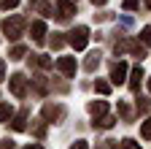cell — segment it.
<instances>
[{"instance_id": "9c48e42d", "label": "cell", "mask_w": 151, "mask_h": 149, "mask_svg": "<svg viewBox=\"0 0 151 149\" xmlns=\"http://www.w3.org/2000/svg\"><path fill=\"white\" fill-rule=\"evenodd\" d=\"M89 111H92L94 117H103L105 111H108V103L105 100H94V103H89Z\"/></svg>"}, {"instance_id": "4fadbf2b", "label": "cell", "mask_w": 151, "mask_h": 149, "mask_svg": "<svg viewBox=\"0 0 151 149\" xmlns=\"http://www.w3.org/2000/svg\"><path fill=\"white\" fill-rule=\"evenodd\" d=\"M24 119H27L24 111H22V114H16V119H14V130H24Z\"/></svg>"}, {"instance_id": "484cf974", "label": "cell", "mask_w": 151, "mask_h": 149, "mask_svg": "<svg viewBox=\"0 0 151 149\" xmlns=\"http://www.w3.org/2000/svg\"><path fill=\"white\" fill-rule=\"evenodd\" d=\"M3 76H6V63L0 60V79H3Z\"/></svg>"}, {"instance_id": "5bb4252c", "label": "cell", "mask_w": 151, "mask_h": 149, "mask_svg": "<svg viewBox=\"0 0 151 149\" xmlns=\"http://www.w3.org/2000/svg\"><path fill=\"white\" fill-rule=\"evenodd\" d=\"M94 89H97L100 95H108V92H111V84L108 81H94Z\"/></svg>"}, {"instance_id": "7402d4cb", "label": "cell", "mask_w": 151, "mask_h": 149, "mask_svg": "<svg viewBox=\"0 0 151 149\" xmlns=\"http://www.w3.org/2000/svg\"><path fill=\"white\" fill-rule=\"evenodd\" d=\"M62 44H65V38H62L60 33H54V38H51V46H54V49H60Z\"/></svg>"}, {"instance_id": "44dd1931", "label": "cell", "mask_w": 151, "mask_h": 149, "mask_svg": "<svg viewBox=\"0 0 151 149\" xmlns=\"http://www.w3.org/2000/svg\"><path fill=\"white\" fill-rule=\"evenodd\" d=\"M140 38H143V44H146V46L151 49V27H146V30L140 33Z\"/></svg>"}, {"instance_id": "d4e9b609", "label": "cell", "mask_w": 151, "mask_h": 149, "mask_svg": "<svg viewBox=\"0 0 151 149\" xmlns=\"http://www.w3.org/2000/svg\"><path fill=\"white\" fill-rule=\"evenodd\" d=\"M70 149H89V146H86V141H76V144H73Z\"/></svg>"}, {"instance_id": "9a60e30c", "label": "cell", "mask_w": 151, "mask_h": 149, "mask_svg": "<svg viewBox=\"0 0 151 149\" xmlns=\"http://www.w3.org/2000/svg\"><path fill=\"white\" fill-rule=\"evenodd\" d=\"M24 52H27L24 46H14V49H11V60H22V57H24Z\"/></svg>"}, {"instance_id": "83f0119b", "label": "cell", "mask_w": 151, "mask_h": 149, "mask_svg": "<svg viewBox=\"0 0 151 149\" xmlns=\"http://www.w3.org/2000/svg\"><path fill=\"white\" fill-rule=\"evenodd\" d=\"M27 149H43V146H38V144H30V146H27Z\"/></svg>"}, {"instance_id": "cb8c5ba5", "label": "cell", "mask_w": 151, "mask_h": 149, "mask_svg": "<svg viewBox=\"0 0 151 149\" xmlns=\"http://www.w3.org/2000/svg\"><path fill=\"white\" fill-rule=\"evenodd\" d=\"M124 8L127 11H135L138 8V0H124Z\"/></svg>"}, {"instance_id": "ba28073f", "label": "cell", "mask_w": 151, "mask_h": 149, "mask_svg": "<svg viewBox=\"0 0 151 149\" xmlns=\"http://www.w3.org/2000/svg\"><path fill=\"white\" fill-rule=\"evenodd\" d=\"M43 117H46V119H62V117H65V108H62V106H46V108H43Z\"/></svg>"}, {"instance_id": "e0dca14e", "label": "cell", "mask_w": 151, "mask_h": 149, "mask_svg": "<svg viewBox=\"0 0 151 149\" xmlns=\"http://www.w3.org/2000/svg\"><path fill=\"white\" fill-rule=\"evenodd\" d=\"M16 6H19V0H0V8H3V11H11Z\"/></svg>"}, {"instance_id": "52a82bcc", "label": "cell", "mask_w": 151, "mask_h": 149, "mask_svg": "<svg viewBox=\"0 0 151 149\" xmlns=\"http://www.w3.org/2000/svg\"><path fill=\"white\" fill-rule=\"evenodd\" d=\"M57 11H60L62 19H68L70 14H76V6L70 3V0H57Z\"/></svg>"}, {"instance_id": "2e32d148", "label": "cell", "mask_w": 151, "mask_h": 149, "mask_svg": "<svg viewBox=\"0 0 151 149\" xmlns=\"http://www.w3.org/2000/svg\"><path fill=\"white\" fill-rule=\"evenodd\" d=\"M8 117H11V106H8V103H3V106H0V122H6Z\"/></svg>"}, {"instance_id": "6da1fadb", "label": "cell", "mask_w": 151, "mask_h": 149, "mask_svg": "<svg viewBox=\"0 0 151 149\" xmlns=\"http://www.w3.org/2000/svg\"><path fill=\"white\" fill-rule=\"evenodd\" d=\"M22 27H24V19H22V16H11V19L3 22V33L8 35L11 41H16L19 35H22Z\"/></svg>"}, {"instance_id": "5b68a950", "label": "cell", "mask_w": 151, "mask_h": 149, "mask_svg": "<svg viewBox=\"0 0 151 149\" xmlns=\"http://www.w3.org/2000/svg\"><path fill=\"white\" fill-rule=\"evenodd\" d=\"M57 71L62 76H76V57H60L57 60Z\"/></svg>"}, {"instance_id": "603a6c76", "label": "cell", "mask_w": 151, "mask_h": 149, "mask_svg": "<svg viewBox=\"0 0 151 149\" xmlns=\"http://www.w3.org/2000/svg\"><path fill=\"white\" fill-rule=\"evenodd\" d=\"M38 65H41V68H51V60L49 57H43V54H38V60H35Z\"/></svg>"}, {"instance_id": "277c9868", "label": "cell", "mask_w": 151, "mask_h": 149, "mask_svg": "<svg viewBox=\"0 0 151 149\" xmlns=\"http://www.w3.org/2000/svg\"><path fill=\"white\" fill-rule=\"evenodd\" d=\"M11 92H14L16 98H24V95H27V79L22 76V73L11 76Z\"/></svg>"}, {"instance_id": "8992f818", "label": "cell", "mask_w": 151, "mask_h": 149, "mask_svg": "<svg viewBox=\"0 0 151 149\" xmlns=\"http://www.w3.org/2000/svg\"><path fill=\"white\" fill-rule=\"evenodd\" d=\"M124 76H127V63H116V65L111 68V79H113V84H122Z\"/></svg>"}, {"instance_id": "ac0fdd59", "label": "cell", "mask_w": 151, "mask_h": 149, "mask_svg": "<svg viewBox=\"0 0 151 149\" xmlns=\"http://www.w3.org/2000/svg\"><path fill=\"white\" fill-rule=\"evenodd\" d=\"M140 136H143V138H151V119H146V122H143V127H140Z\"/></svg>"}, {"instance_id": "7a4b0ae2", "label": "cell", "mask_w": 151, "mask_h": 149, "mask_svg": "<svg viewBox=\"0 0 151 149\" xmlns=\"http://www.w3.org/2000/svg\"><path fill=\"white\" fill-rule=\"evenodd\" d=\"M70 46L73 49H84L86 44H89V30L86 27H76V30H70Z\"/></svg>"}, {"instance_id": "f546056e", "label": "cell", "mask_w": 151, "mask_h": 149, "mask_svg": "<svg viewBox=\"0 0 151 149\" xmlns=\"http://www.w3.org/2000/svg\"><path fill=\"white\" fill-rule=\"evenodd\" d=\"M148 92H151V79H148Z\"/></svg>"}, {"instance_id": "ffe728a7", "label": "cell", "mask_w": 151, "mask_h": 149, "mask_svg": "<svg viewBox=\"0 0 151 149\" xmlns=\"http://www.w3.org/2000/svg\"><path fill=\"white\" fill-rule=\"evenodd\" d=\"M94 125H100V127H111V125H113V117H105V114H103V117L94 122Z\"/></svg>"}, {"instance_id": "4316f807", "label": "cell", "mask_w": 151, "mask_h": 149, "mask_svg": "<svg viewBox=\"0 0 151 149\" xmlns=\"http://www.w3.org/2000/svg\"><path fill=\"white\" fill-rule=\"evenodd\" d=\"M92 3H94V6H105V0H92Z\"/></svg>"}, {"instance_id": "30bf717a", "label": "cell", "mask_w": 151, "mask_h": 149, "mask_svg": "<svg viewBox=\"0 0 151 149\" xmlns=\"http://www.w3.org/2000/svg\"><path fill=\"white\" fill-rule=\"evenodd\" d=\"M140 79H143V68H132V79H129V89H138L140 87Z\"/></svg>"}, {"instance_id": "8fae6325", "label": "cell", "mask_w": 151, "mask_h": 149, "mask_svg": "<svg viewBox=\"0 0 151 149\" xmlns=\"http://www.w3.org/2000/svg\"><path fill=\"white\" fill-rule=\"evenodd\" d=\"M43 35H46V25L43 22H32V38L35 41H43Z\"/></svg>"}, {"instance_id": "7c38bea8", "label": "cell", "mask_w": 151, "mask_h": 149, "mask_svg": "<svg viewBox=\"0 0 151 149\" xmlns=\"http://www.w3.org/2000/svg\"><path fill=\"white\" fill-rule=\"evenodd\" d=\"M97 63H100V54L94 52V54H89V60H86V65H84V68H86V71H94V68H97Z\"/></svg>"}, {"instance_id": "d6986e66", "label": "cell", "mask_w": 151, "mask_h": 149, "mask_svg": "<svg viewBox=\"0 0 151 149\" xmlns=\"http://www.w3.org/2000/svg\"><path fill=\"white\" fill-rule=\"evenodd\" d=\"M119 146H122V149H140V144H135L132 138H124V141H122Z\"/></svg>"}, {"instance_id": "3957f363", "label": "cell", "mask_w": 151, "mask_h": 149, "mask_svg": "<svg viewBox=\"0 0 151 149\" xmlns=\"http://www.w3.org/2000/svg\"><path fill=\"white\" fill-rule=\"evenodd\" d=\"M116 52H132V54H135V57H146V52H143V46H140L138 41H132V38H127V41L116 44Z\"/></svg>"}, {"instance_id": "f1b7e54d", "label": "cell", "mask_w": 151, "mask_h": 149, "mask_svg": "<svg viewBox=\"0 0 151 149\" xmlns=\"http://www.w3.org/2000/svg\"><path fill=\"white\" fill-rule=\"evenodd\" d=\"M146 8H151V0H146Z\"/></svg>"}]
</instances>
